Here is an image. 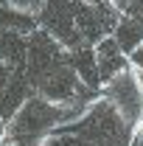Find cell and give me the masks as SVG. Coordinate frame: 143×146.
Returning <instances> with one entry per match:
<instances>
[{
    "label": "cell",
    "mask_w": 143,
    "mask_h": 146,
    "mask_svg": "<svg viewBox=\"0 0 143 146\" xmlns=\"http://www.w3.org/2000/svg\"><path fill=\"white\" fill-rule=\"evenodd\" d=\"M65 127V107L48 104L45 98L31 96L23 110L9 121V132L6 141L9 146H42L48 141V135H54L51 129H62Z\"/></svg>",
    "instance_id": "1"
},
{
    "label": "cell",
    "mask_w": 143,
    "mask_h": 146,
    "mask_svg": "<svg viewBox=\"0 0 143 146\" xmlns=\"http://www.w3.org/2000/svg\"><path fill=\"white\" fill-rule=\"evenodd\" d=\"M56 132H65L79 138L81 143L93 146H129L132 143V127L121 121V115L109 107L107 101H93L90 110L70 127H62Z\"/></svg>",
    "instance_id": "2"
},
{
    "label": "cell",
    "mask_w": 143,
    "mask_h": 146,
    "mask_svg": "<svg viewBox=\"0 0 143 146\" xmlns=\"http://www.w3.org/2000/svg\"><path fill=\"white\" fill-rule=\"evenodd\" d=\"M101 90H104V101L121 115L124 124H129L132 129L143 124V82L132 68L109 79Z\"/></svg>",
    "instance_id": "3"
},
{
    "label": "cell",
    "mask_w": 143,
    "mask_h": 146,
    "mask_svg": "<svg viewBox=\"0 0 143 146\" xmlns=\"http://www.w3.org/2000/svg\"><path fill=\"white\" fill-rule=\"evenodd\" d=\"M36 28H42L65 54L79 51V48H87L81 42L79 31H76L73 3H42V9L36 14Z\"/></svg>",
    "instance_id": "4"
},
{
    "label": "cell",
    "mask_w": 143,
    "mask_h": 146,
    "mask_svg": "<svg viewBox=\"0 0 143 146\" xmlns=\"http://www.w3.org/2000/svg\"><path fill=\"white\" fill-rule=\"evenodd\" d=\"M62 62H65V51H62L42 28H34V31L28 34V51H25V68H23L28 84L36 87V84L51 70H56Z\"/></svg>",
    "instance_id": "5"
},
{
    "label": "cell",
    "mask_w": 143,
    "mask_h": 146,
    "mask_svg": "<svg viewBox=\"0 0 143 146\" xmlns=\"http://www.w3.org/2000/svg\"><path fill=\"white\" fill-rule=\"evenodd\" d=\"M93 54H95V68H98L101 84H107L109 79H115L118 73L129 70V59H126L124 51L115 45L112 36H104L101 42H95V45H93Z\"/></svg>",
    "instance_id": "6"
},
{
    "label": "cell",
    "mask_w": 143,
    "mask_h": 146,
    "mask_svg": "<svg viewBox=\"0 0 143 146\" xmlns=\"http://www.w3.org/2000/svg\"><path fill=\"white\" fill-rule=\"evenodd\" d=\"M31 96H34V87L28 84L25 73H23V70H14V73H11V79H9V84L3 87V93H0V118L9 124L20 110H23V104H25Z\"/></svg>",
    "instance_id": "7"
},
{
    "label": "cell",
    "mask_w": 143,
    "mask_h": 146,
    "mask_svg": "<svg viewBox=\"0 0 143 146\" xmlns=\"http://www.w3.org/2000/svg\"><path fill=\"white\" fill-rule=\"evenodd\" d=\"M65 62L68 68L76 73V79L81 82V87L98 93L101 90V79H98V68H95V54L93 48H79V51H70L65 54Z\"/></svg>",
    "instance_id": "8"
},
{
    "label": "cell",
    "mask_w": 143,
    "mask_h": 146,
    "mask_svg": "<svg viewBox=\"0 0 143 146\" xmlns=\"http://www.w3.org/2000/svg\"><path fill=\"white\" fill-rule=\"evenodd\" d=\"M25 51H28V34L0 31V65H6L9 70H23Z\"/></svg>",
    "instance_id": "9"
},
{
    "label": "cell",
    "mask_w": 143,
    "mask_h": 146,
    "mask_svg": "<svg viewBox=\"0 0 143 146\" xmlns=\"http://www.w3.org/2000/svg\"><path fill=\"white\" fill-rule=\"evenodd\" d=\"M112 39H115V45L124 51V56L129 59V54H135L143 45V23H138L135 17L124 14L121 23L115 25V31H112Z\"/></svg>",
    "instance_id": "10"
},
{
    "label": "cell",
    "mask_w": 143,
    "mask_h": 146,
    "mask_svg": "<svg viewBox=\"0 0 143 146\" xmlns=\"http://www.w3.org/2000/svg\"><path fill=\"white\" fill-rule=\"evenodd\" d=\"M36 28V20L17 14L9 3H0V31H17V34H31Z\"/></svg>",
    "instance_id": "11"
},
{
    "label": "cell",
    "mask_w": 143,
    "mask_h": 146,
    "mask_svg": "<svg viewBox=\"0 0 143 146\" xmlns=\"http://www.w3.org/2000/svg\"><path fill=\"white\" fill-rule=\"evenodd\" d=\"M129 68L138 73V76H143V45L135 51V54H129Z\"/></svg>",
    "instance_id": "12"
},
{
    "label": "cell",
    "mask_w": 143,
    "mask_h": 146,
    "mask_svg": "<svg viewBox=\"0 0 143 146\" xmlns=\"http://www.w3.org/2000/svg\"><path fill=\"white\" fill-rule=\"evenodd\" d=\"M11 73H14V70H9L6 65H0V93H3V87H6V84H9V79H11Z\"/></svg>",
    "instance_id": "13"
},
{
    "label": "cell",
    "mask_w": 143,
    "mask_h": 146,
    "mask_svg": "<svg viewBox=\"0 0 143 146\" xmlns=\"http://www.w3.org/2000/svg\"><path fill=\"white\" fill-rule=\"evenodd\" d=\"M6 132H9V124H6V121L0 118V146L6 143Z\"/></svg>",
    "instance_id": "14"
},
{
    "label": "cell",
    "mask_w": 143,
    "mask_h": 146,
    "mask_svg": "<svg viewBox=\"0 0 143 146\" xmlns=\"http://www.w3.org/2000/svg\"><path fill=\"white\" fill-rule=\"evenodd\" d=\"M81 146H93V143H81Z\"/></svg>",
    "instance_id": "15"
},
{
    "label": "cell",
    "mask_w": 143,
    "mask_h": 146,
    "mask_svg": "<svg viewBox=\"0 0 143 146\" xmlns=\"http://www.w3.org/2000/svg\"><path fill=\"white\" fill-rule=\"evenodd\" d=\"M3 146H6V143H3Z\"/></svg>",
    "instance_id": "16"
}]
</instances>
